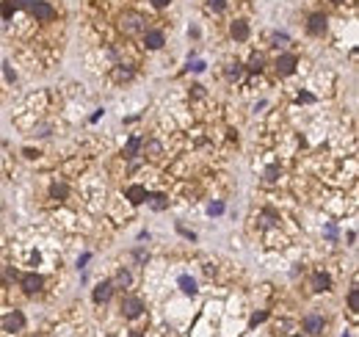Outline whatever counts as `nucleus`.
Listing matches in <instances>:
<instances>
[{"label":"nucleus","mask_w":359,"mask_h":337,"mask_svg":"<svg viewBox=\"0 0 359 337\" xmlns=\"http://www.w3.org/2000/svg\"><path fill=\"white\" fill-rule=\"evenodd\" d=\"M144 313V302L138 296H125L122 299V315L125 318H138Z\"/></svg>","instance_id":"f257e3e1"},{"label":"nucleus","mask_w":359,"mask_h":337,"mask_svg":"<svg viewBox=\"0 0 359 337\" xmlns=\"http://www.w3.org/2000/svg\"><path fill=\"white\" fill-rule=\"evenodd\" d=\"M296 66H299V58H296L293 53H282L279 58H276V72H279V75H293Z\"/></svg>","instance_id":"f03ea898"},{"label":"nucleus","mask_w":359,"mask_h":337,"mask_svg":"<svg viewBox=\"0 0 359 337\" xmlns=\"http://www.w3.org/2000/svg\"><path fill=\"white\" fill-rule=\"evenodd\" d=\"M122 30H125L127 36L144 30V17L141 14H125V17H122Z\"/></svg>","instance_id":"7ed1b4c3"},{"label":"nucleus","mask_w":359,"mask_h":337,"mask_svg":"<svg viewBox=\"0 0 359 337\" xmlns=\"http://www.w3.org/2000/svg\"><path fill=\"white\" fill-rule=\"evenodd\" d=\"M326 25H329L326 14H310V22H307V30H310L312 36H323V33H326Z\"/></svg>","instance_id":"20e7f679"},{"label":"nucleus","mask_w":359,"mask_h":337,"mask_svg":"<svg viewBox=\"0 0 359 337\" xmlns=\"http://www.w3.org/2000/svg\"><path fill=\"white\" fill-rule=\"evenodd\" d=\"M30 14H33L36 19H53V17H55V8L50 6V3H44V0H33Z\"/></svg>","instance_id":"39448f33"},{"label":"nucleus","mask_w":359,"mask_h":337,"mask_svg":"<svg viewBox=\"0 0 359 337\" xmlns=\"http://www.w3.org/2000/svg\"><path fill=\"white\" fill-rule=\"evenodd\" d=\"M144 44H147V50H161L166 44V36H163V30H144Z\"/></svg>","instance_id":"423d86ee"},{"label":"nucleus","mask_w":359,"mask_h":337,"mask_svg":"<svg viewBox=\"0 0 359 337\" xmlns=\"http://www.w3.org/2000/svg\"><path fill=\"white\" fill-rule=\"evenodd\" d=\"M19 285H22L25 293H39V290H42V285H44V279L39 277V274H25V277L19 279Z\"/></svg>","instance_id":"0eeeda50"},{"label":"nucleus","mask_w":359,"mask_h":337,"mask_svg":"<svg viewBox=\"0 0 359 337\" xmlns=\"http://www.w3.org/2000/svg\"><path fill=\"white\" fill-rule=\"evenodd\" d=\"M323 326H326L323 315H315V313L304 315V332H310V335H321V332H323Z\"/></svg>","instance_id":"6e6552de"},{"label":"nucleus","mask_w":359,"mask_h":337,"mask_svg":"<svg viewBox=\"0 0 359 337\" xmlns=\"http://www.w3.org/2000/svg\"><path fill=\"white\" fill-rule=\"evenodd\" d=\"M229 33H232L235 41H246L249 39V22H246V19H235V22L229 25Z\"/></svg>","instance_id":"1a4fd4ad"},{"label":"nucleus","mask_w":359,"mask_h":337,"mask_svg":"<svg viewBox=\"0 0 359 337\" xmlns=\"http://www.w3.org/2000/svg\"><path fill=\"white\" fill-rule=\"evenodd\" d=\"M111 296H114V282H100L94 288V302L97 304H105Z\"/></svg>","instance_id":"9d476101"},{"label":"nucleus","mask_w":359,"mask_h":337,"mask_svg":"<svg viewBox=\"0 0 359 337\" xmlns=\"http://www.w3.org/2000/svg\"><path fill=\"white\" fill-rule=\"evenodd\" d=\"M312 290H318V293L332 290V277H329V274H323V271H318L315 277H312Z\"/></svg>","instance_id":"9b49d317"},{"label":"nucleus","mask_w":359,"mask_h":337,"mask_svg":"<svg viewBox=\"0 0 359 337\" xmlns=\"http://www.w3.org/2000/svg\"><path fill=\"white\" fill-rule=\"evenodd\" d=\"M125 196L133 202V205H141V202H147V196H150V194H147L144 185H130V188L125 191Z\"/></svg>","instance_id":"f8f14e48"},{"label":"nucleus","mask_w":359,"mask_h":337,"mask_svg":"<svg viewBox=\"0 0 359 337\" xmlns=\"http://www.w3.org/2000/svg\"><path fill=\"white\" fill-rule=\"evenodd\" d=\"M177 285H180V290H182V293H188V296H193V293H196V279L193 277H188V274H182V277L177 279Z\"/></svg>","instance_id":"ddd939ff"},{"label":"nucleus","mask_w":359,"mask_h":337,"mask_svg":"<svg viewBox=\"0 0 359 337\" xmlns=\"http://www.w3.org/2000/svg\"><path fill=\"white\" fill-rule=\"evenodd\" d=\"M22 326H25V318H22V313H11V315H8V318H6V329H8V332H19V329H22Z\"/></svg>","instance_id":"4468645a"},{"label":"nucleus","mask_w":359,"mask_h":337,"mask_svg":"<svg viewBox=\"0 0 359 337\" xmlns=\"http://www.w3.org/2000/svg\"><path fill=\"white\" fill-rule=\"evenodd\" d=\"M138 149H141V138H130L127 147H125V158H136Z\"/></svg>","instance_id":"2eb2a0df"},{"label":"nucleus","mask_w":359,"mask_h":337,"mask_svg":"<svg viewBox=\"0 0 359 337\" xmlns=\"http://www.w3.org/2000/svg\"><path fill=\"white\" fill-rule=\"evenodd\" d=\"M147 202L152 205V210H163V207L169 205V199L163 194H155V196H147Z\"/></svg>","instance_id":"dca6fc26"},{"label":"nucleus","mask_w":359,"mask_h":337,"mask_svg":"<svg viewBox=\"0 0 359 337\" xmlns=\"http://www.w3.org/2000/svg\"><path fill=\"white\" fill-rule=\"evenodd\" d=\"M348 307H351V313H359V290L357 288L348 290Z\"/></svg>","instance_id":"f3484780"},{"label":"nucleus","mask_w":359,"mask_h":337,"mask_svg":"<svg viewBox=\"0 0 359 337\" xmlns=\"http://www.w3.org/2000/svg\"><path fill=\"white\" fill-rule=\"evenodd\" d=\"M130 282H133L130 271H119V274H116V279H114V288H116V285H119V288H127Z\"/></svg>","instance_id":"a211bd4d"},{"label":"nucleus","mask_w":359,"mask_h":337,"mask_svg":"<svg viewBox=\"0 0 359 337\" xmlns=\"http://www.w3.org/2000/svg\"><path fill=\"white\" fill-rule=\"evenodd\" d=\"M50 194H53V196H55V199H64V196H66V194H69V188H66V185H64V183H55V185H53V188H50Z\"/></svg>","instance_id":"6ab92c4d"},{"label":"nucleus","mask_w":359,"mask_h":337,"mask_svg":"<svg viewBox=\"0 0 359 337\" xmlns=\"http://www.w3.org/2000/svg\"><path fill=\"white\" fill-rule=\"evenodd\" d=\"M116 80H133V69H127V66H116Z\"/></svg>","instance_id":"aec40b11"},{"label":"nucleus","mask_w":359,"mask_h":337,"mask_svg":"<svg viewBox=\"0 0 359 337\" xmlns=\"http://www.w3.org/2000/svg\"><path fill=\"white\" fill-rule=\"evenodd\" d=\"M249 69L251 72H263V55H254V58L249 61Z\"/></svg>","instance_id":"412c9836"},{"label":"nucleus","mask_w":359,"mask_h":337,"mask_svg":"<svg viewBox=\"0 0 359 337\" xmlns=\"http://www.w3.org/2000/svg\"><path fill=\"white\" fill-rule=\"evenodd\" d=\"M207 6H210V11H224V8H227V0H207Z\"/></svg>","instance_id":"4be33fe9"},{"label":"nucleus","mask_w":359,"mask_h":337,"mask_svg":"<svg viewBox=\"0 0 359 337\" xmlns=\"http://www.w3.org/2000/svg\"><path fill=\"white\" fill-rule=\"evenodd\" d=\"M240 72H243V69H240V64H229L227 66V77H235V80H238Z\"/></svg>","instance_id":"5701e85b"},{"label":"nucleus","mask_w":359,"mask_h":337,"mask_svg":"<svg viewBox=\"0 0 359 337\" xmlns=\"http://www.w3.org/2000/svg\"><path fill=\"white\" fill-rule=\"evenodd\" d=\"M11 11H14V0H6V3L0 6V14H3V17H11Z\"/></svg>","instance_id":"b1692460"},{"label":"nucleus","mask_w":359,"mask_h":337,"mask_svg":"<svg viewBox=\"0 0 359 337\" xmlns=\"http://www.w3.org/2000/svg\"><path fill=\"white\" fill-rule=\"evenodd\" d=\"M224 213V202H213L210 205V216H221Z\"/></svg>","instance_id":"393cba45"},{"label":"nucleus","mask_w":359,"mask_h":337,"mask_svg":"<svg viewBox=\"0 0 359 337\" xmlns=\"http://www.w3.org/2000/svg\"><path fill=\"white\" fill-rule=\"evenodd\" d=\"M147 152H152V158H158V155H161V144L150 141V144H147Z\"/></svg>","instance_id":"a878e982"},{"label":"nucleus","mask_w":359,"mask_h":337,"mask_svg":"<svg viewBox=\"0 0 359 337\" xmlns=\"http://www.w3.org/2000/svg\"><path fill=\"white\" fill-rule=\"evenodd\" d=\"M268 318V313H254L251 315V326H257V324H263V321Z\"/></svg>","instance_id":"bb28decb"},{"label":"nucleus","mask_w":359,"mask_h":337,"mask_svg":"<svg viewBox=\"0 0 359 337\" xmlns=\"http://www.w3.org/2000/svg\"><path fill=\"white\" fill-rule=\"evenodd\" d=\"M276 174H279V169H276V166H271L268 172H265V180L271 183V180H276Z\"/></svg>","instance_id":"cd10ccee"},{"label":"nucleus","mask_w":359,"mask_h":337,"mask_svg":"<svg viewBox=\"0 0 359 337\" xmlns=\"http://www.w3.org/2000/svg\"><path fill=\"white\" fill-rule=\"evenodd\" d=\"M14 6H19V8H30V6H33V0H14Z\"/></svg>","instance_id":"c85d7f7f"},{"label":"nucleus","mask_w":359,"mask_h":337,"mask_svg":"<svg viewBox=\"0 0 359 337\" xmlns=\"http://www.w3.org/2000/svg\"><path fill=\"white\" fill-rule=\"evenodd\" d=\"M133 257H136V260H150V255H147V252H141V249H136V252H133Z\"/></svg>","instance_id":"c756f323"},{"label":"nucleus","mask_w":359,"mask_h":337,"mask_svg":"<svg viewBox=\"0 0 359 337\" xmlns=\"http://www.w3.org/2000/svg\"><path fill=\"white\" fill-rule=\"evenodd\" d=\"M285 41H287L285 33H276V36H274V44H276V47H279V44H285Z\"/></svg>","instance_id":"7c9ffc66"},{"label":"nucleus","mask_w":359,"mask_h":337,"mask_svg":"<svg viewBox=\"0 0 359 337\" xmlns=\"http://www.w3.org/2000/svg\"><path fill=\"white\" fill-rule=\"evenodd\" d=\"M169 3H172V0H152V6H155V8H166Z\"/></svg>","instance_id":"2f4dec72"},{"label":"nucleus","mask_w":359,"mask_h":337,"mask_svg":"<svg viewBox=\"0 0 359 337\" xmlns=\"http://www.w3.org/2000/svg\"><path fill=\"white\" fill-rule=\"evenodd\" d=\"M191 69H193V72H202V69H204V61H193Z\"/></svg>","instance_id":"473e14b6"},{"label":"nucleus","mask_w":359,"mask_h":337,"mask_svg":"<svg viewBox=\"0 0 359 337\" xmlns=\"http://www.w3.org/2000/svg\"><path fill=\"white\" fill-rule=\"evenodd\" d=\"M89 257H91V255H83V257H80V260H78V268H83L86 263H89Z\"/></svg>","instance_id":"72a5a7b5"},{"label":"nucleus","mask_w":359,"mask_h":337,"mask_svg":"<svg viewBox=\"0 0 359 337\" xmlns=\"http://www.w3.org/2000/svg\"><path fill=\"white\" fill-rule=\"evenodd\" d=\"M332 3H346V0H332Z\"/></svg>","instance_id":"f704fd0d"},{"label":"nucleus","mask_w":359,"mask_h":337,"mask_svg":"<svg viewBox=\"0 0 359 337\" xmlns=\"http://www.w3.org/2000/svg\"><path fill=\"white\" fill-rule=\"evenodd\" d=\"M343 337H351V335H343Z\"/></svg>","instance_id":"c9c22d12"},{"label":"nucleus","mask_w":359,"mask_h":337,"mask_svg":"<svg viewBox=\"0 0 359 337\" xmlns=\"http://www.w3.org/2000/svg\"><path fill=\"white\" fill-rule=\"evenodd\" d=\"M111 337H114V335H111Z\"/></svg>","instance_id":"e433bc0d"}]
</instances>
